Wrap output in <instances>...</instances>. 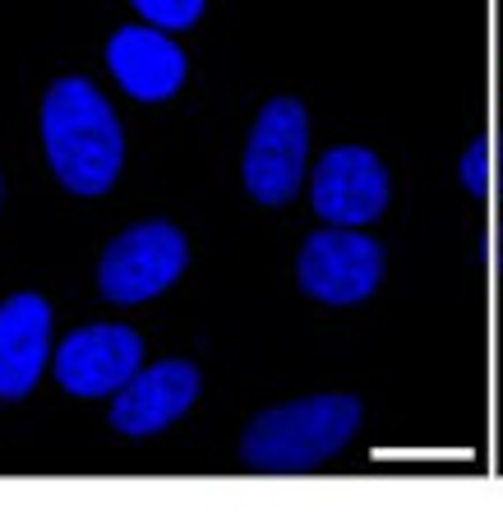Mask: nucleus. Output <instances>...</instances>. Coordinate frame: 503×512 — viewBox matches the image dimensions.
<instances>
[{
	"instance_id": "1",
	"label": "nucleus",
	"mask_w": 503,
	"mask_h": 512,
	"mask_svg": "<svg viewBox=\"0 0 503 512\" xmlns=\"http://www.w3.org/2000/svg\"><path fill=\"white\" fill-rule=\"evenodd\" d=\"M42 143L56 180L70 194H107L125 162L116 111L88 79H56L42 102Z\"/></svg>"
},
{
	"instance_id": "2",
	"label": "nucleus",
	"mask_w": 503,
	"mask_h": 512,
	"mask_svg": "<svg viewBox=\"0 0 503 512\" xmlns=\"http://www.w3.org/2000/svg\"><path fill=\"white\" fill-rule=\"evenodd\" d=\"M360 429V402L347 393H324V397H300V402L273 406L264 416H254L245 439H240V457L254 471H310V466L337 457Z\"/></svg>"
},
{
	"instance_id": "3",
	"label": "nucleus",
	"mask_w": 503,
	"mask_h": 512,
	"mask_svg": "<svg viewBox=\"0 0 503 512\" xmlns=\"http://www.w3.org/2000/svg\"><path fill=\"white\" fill-rule=\"evenodd\" d=\"M190 263V245L171 222H139L120 231L97 263V286L111 305H139L162 296Z\"/></svg>"
},
{
	"instance_id": "4",
	"label": "nucleus",
	"mask_w": 503,
	"mask_h": 512,
	"mask_svg": "<svg viewBox=\"0 0 503 512\" xmlns=\"http://www.w3.org/2000/svg\"><path fill=\"white\" fill-rule=\"evenodd\" d=\"M310 153V116L296 97H273L245 143V190L259 203L296 199Z\"/></svg>"
},
{
	"instance_id": "5",
	"label": "nucleus",
	"mask_w": 503,
	"mask_h": 512,
	"mask_svg": "<svg viewBox=\"0 0 503 512\" xmlns=\"http://www.w3.org/2000/svg\"><path fill=\"white\" fill-rule=\"evenodd\" d=\"M296 277L305 296L324 300V305H356V300L374 296V286L384 277V245L356 227L314 231L300 245Z\"/></svg>"
},
{
	"instance_id": "6",
	"label": "nucleus",
	"mask_w": 503,
	"mask_h": 512,
	"mask_svg": "<svg viewBox=\"0 0 503 512\" xmlns=\"http://www.w3.org/2000/svg\"><path fill=\"white\" fill-rule=\"evenodd\" d=\"M139 360H144L139 333L120 328V323H88V328H74L60 342L56 379L65 393L107 397V393H120L139 374Z\"/></svg>"
},
{
	"instance_id": "7",
	"label": "nucleus",
	"mask_w": 503,
	"mask_h": 512,
	"mask_svg": "<svg viewBox=\"0 0 503 512\" xmlns=\"http://www.w3.org/2000/svg\"><path fill=\"white\" fill-rule=\"evenodd\" d=\"M310 199L333 227H365L388 208V171L370 148H333L314 167Z\"/></svg>"
},
{
	"instance_id": "8",
	"label": "nucleus",
	"mask_w": 503,
	"mask_h": 512,
	"mask_svg": "<svg viewBox=\"0 0 503 512\" xmlns=\"http://www.w3.org/2000/svg\"><path fill=\"white\" fill-rule=\"evenodd\" d=\"M199 397V370L190 360H162L153 370H139L125 388L116 393V406H111V425L120 434H157L167 429L171 420H180Z\"/></svg>"
},
{
	"instance_id": "9",
	"label": "nucleus",
	"mask_w": 503,
	"mask_h": 512,
	"mask_svg": "<svg viewBox=\"0 0 503 512\" xmlns=\"http://www.w3.org/2000/svg\"><path fill=\"white\" fill-rule=\"evenodd\" d=\"M51 351V305L19 291L0 305V402H19L42 379Z\"/></svg>"
},
{
	"instance_id": "10",
	"label": "nucleus",
	"mask_w": 503,
	"mask_h": 512,
	"mask_svg": "<svg viewBox=\"0 0 503 512\" xmlns=\"http://www.w3.org/2000/svg\"><path fill=\"white\" fill-rule=\"evenodd\" d=\"M107 65L120 88L139 102H162L185 84V51L157 28H116V37L107 42Z\"/></svg>"
},
{
	"instance_id": "11",
	"label": "nucleus",
	"mask_w": 503,
	"mask_h": 512,
	"mask_svg": "<svg viewBox=\"0 0 503 512\" xmlns=\"http://www.w3.org/2000/svg\"><path fill=\"white\" fill-rule=\"evenodd\" d=\"M134 10L153 28H190L204 14V0H134Z\"/></svg>"
},
{
	"instance_id": "12",
	"label": "nucleus",
	"mask_w": 503,
	"mask_h": 512,
	"mask_svg": "<svg viewBox=\"0 0 503 512\" xmlns=\"http://www.w3.org/2000/svg\"><path fill=\"white\" fill-rule=\"evenodd\" d=\"M462 180H467L471 194L490 190V143H485V139H476L467 148V157H462Z\"/></svg>"
}]
</instances>
